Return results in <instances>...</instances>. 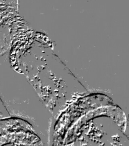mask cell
<instances>
[{
  "instance_id": "1",
  "label": "cell",
  "mask_w": 129,
  "mask_h": 146,
  "mask_svg": "<svg viewBox=\"0 0 129 146\" xmlns=\"http://www.w3.org/2000/svg\"><path fill=\"white\" fill-rule=\"evenodd\" d=\"M34 135L28 125L16 121H5L0 123V145L6 143H16V145H26L25 143L34 142Z\"/></svg>"
}]
</instances>
